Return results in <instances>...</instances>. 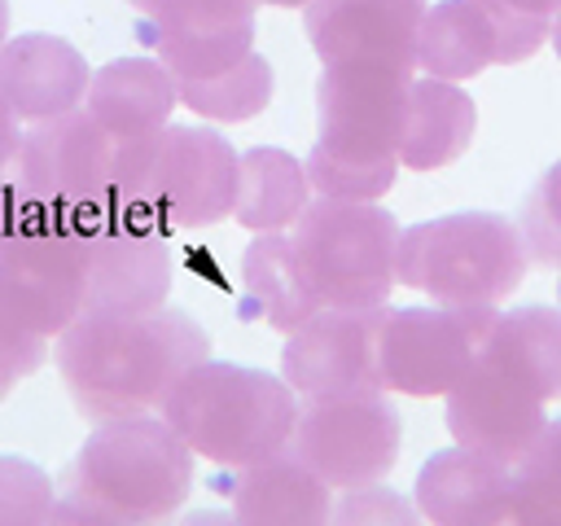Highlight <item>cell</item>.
I'll return each mask as SVG.
<instances>
[{"instance_id":"1","label":"cell","mask_w":561,"mask_h":526,"mask_svg":"<svg viewBox=\"0 0 561 526\" xmlns=\"http://www.w3.org/2000/svg\"><path fill=\"white\" fill-rule=\"evenodd\" d=\"M57 368L88 421L158 412L171 386L210 355V333L184 307L79 311L57 333Z\"/></svg>"},{"instance_id":"2","label":"cell","mask_w":561,"mask_h":526,"mask_svg":"<svg viewBox=\"0 0 561 526\" xmlns=\"http://www.w3.org/2000/svg\"><path fill=\"white\" fill-rule=\"evenodd\" d=\"M193 460L162 412L96 421L61 478L53 522H162L188 500Z\"/></svg>"},{"instance_id":"3","label":"cell","mask_w":561,"mask_h":526,"mask_svg":"<svg viewBox=\"0 0 561 526\" xmlns=\"http://www.w3.org/2000/svg\"><path fill=\"white\" fill-rule=\"evenodd\" d=\"M412 70L377 61L324 66L316 83V145L307 180L324 197L377 202L399 175V132Z\"/></svg>"},{"instance_id":"4","label":"cell","mask_w":561,"mask_h":526,"mask_svg":"<svg viewBox=\"0 0 561 526\" xmlns=\"http://www.w3.org/2000/svg\"><path fill=\"white\" fill-rule=\"evenodd\" d=\"M237 149L215 127L167 123L140 140H118L114 224L188 232L232 215Z\"/></svg>"},{"instance_id":"5","label":"cell","mask_w":561,"mask_h":526,"mask_svg":"<svg viewBox=\"0 0 561 526\" xmlns=\"http://www.w3.org/2000/svg\"><path fill=\"white\" fill-rule=\"evenodd\" d=\"M158 412L188 443L193 456L219 469H241L289 447L298 395L285 377L267 368L206 355L171 386Z\"/></svg>"},{"instance_id":"6","label":"cell","mask_w":561,"mask_h":526,"mask_svg":"<svg viewBox=\"0 0 561 526\" xmlns=\"http://www.w3.org/2000/svg\"><path fill=\"white\" fill-rule=\"evenodd\" d=\"M526 245L495 210H456L399 232L394 285L447 307H500L526 276Z\"/></svg>"},{"instance_id":"7","label":"cell","mask_w":561,"mask_h":526,"mask_svg":"<svg viewBox=\"0 0 561 526\" xmlns=\"http://www.w3.org/2000/svg\"><path fill=\"white\" fill-rule=\"evenodd\" d=\"M9 171L35 210V224H66L83 232L114 224L118 140L83 105L31 123Z\"/></svg>"},{"instance_id":"8","label":"cell","mask_w":561,"mask_h":526,"mask_svg":"<svg viewBox=\"0 0 561 526\" xmlns=\"http://www.w3.org/2000/svg\"><path fill=\"white\" fill-rule=\"evenodd\" d=\"M399 219L377 202L316 193L294 219V259L320 307H377L394 285Z\"/></svg>"},{"instance_id":"9","label":"cell","mask_w":561,"mask_h":526,"mask_svg":"<svg viewBox=\"0 0 561 526\" xmlns=\"http://www.w3.org/2000/svg\"><path fill=\"white\" fill-rule=\"evenodd\" d=\"M399 412L381 386L342 395H302L289 451L311 465L333 491L381 482L399 460Z\"/></svg>"},{"instance_id":"10","label":"cell","mask_w":561,"mask_h":526,"mask_svg":"<svg viewBox=\"0 0 561 526\" xmlns=\"http://www.w3.org/2000/svg\"><path fill=\"white\" fill-rule=\"evenodd\" d=\"M495 307H386L377 329V377L381 390L399 395H447L460 373L478 359Z\"/></svg>"},{"instance_id":"11","label":"cell","mask_w":561,"mask_h":526,"mask_svg":"<svg viewBox=\"0 0 561 526\" xmlns=\"http://www.w3.org/2000/svg\"><path fill=\"white\" fill-rule=\"evenodd\" d=\"M552 18L508 0H438L416 31V66L434 79H473L486 66H517L548 44Z\"/></svg>"},{"instance_id":"12","label":"cell","mask_w":561,"mask_h":526,"mask_svg":"<svg viewBox=\"0 0 561 526\" xmlns=\"http://www.w3.org/2000/svg\"><path fill=\"white\" fill-rule=\"evenodd\" d=\"M83 228L22 224L0 237V307L44 338L83 311Z\"/></svg>"},{"instance_id":"13","label":"cell","mask_w":561,"mask_h":526,"mask_svg":"<svg viewBox=\"0 0 561 526\" xmlns=\"http://www.w3.org/2000/svg\"><path fill=\"white\" fill-rule=\"evenodd\" d=\"M386 302L377 307H320L298 329L285 333L280 377L294 395H342L381 386L377 377V329Z\"/></svg>"},{"instance_id":"14","label":"cell","mask_w":561,"mask_h":526,"mask_svg":"<svg viewBox=\"0 0 561 526\" xmlns=\"http://www.w3.org/2000/svg\"><path fill=\"white\" fill-rule=\"evenodd\" d=\"M543 408L548 403L535 390H526L522 381H513L508 373H500L491 359L478 355L447 390V430L460 447L513 465L548 425Z\"/></svg>"},{"instance_id":"15","label":"cell","mask_w":561,"mask_h":526,"mask_svg":"<svg viewBox=\"0 0 561 526\" xmlns=\"http://www.w3.org/2000/svg\"><path fill=\"white\" fill-rule=\"evenodd\" d=\"M425 9V0H307L302 26L324 66L377 61L416 70V31Z\"/></svg>"},{"instance_id":"16","label":"cell","mask_w":561,"mask_h":526,"mask_svg":"<svg viewBox=\"0 0 561 526\" xmlns=\"http://www.w3.org/2000/svg\"><path fill=\"white\" fill-rule=\"evenodd\" d=\"M83 311H149L162 307L175 281L167 232L136 224H101L83 232Z\"/></svg>"},{"instance_id":"17","label":"cell","mask_w":561,"mask_h":526,"mask_svg":"<svg viewBox=\"0 0 561 526\" xmlns=\"http://www.w3.org/2000/svg\"><path fill=\"white\" fill-rule=\"evenodd\" d=\"M416 513L438 526L513 522V469L473 447H443L416 473Z\"/></svg>"},{"instance_id":"18","label":"cell","mask_w":561,"mask_h":526,"mask_svg":"<svg viewBox=\"0 0 561 526\" xmlns=\"http://www.w3.org/2000/svg\"><path fill=\"white\" fill-rule=\"evenodd\" d=\"M88 83H92V70L83 53L61 35L31 31L0 44V92L22 123H39L83 105Z\"/></svg>"},{"instance_id":"19","label":"cell","mask_w":561,"mask_h":526,"mask_svg":"<svg viewBox=\"0 0 561 526\" xmlns=\"http://www.w3.org/2000/svg\"><path fill=\"white\" fill-rule=\"evenodd\" d=\"M224 491L232 495V517L245 526H267V522L316 526L333 517V487L289 447L232 469Z\"/></svg>"},{"instance_id":"20","label":"cell","mask_w":561,"mask_h":526,"mask_svg":"<svg viewBox=\"0 0 561 526\" xmlns=\"http://www.w3.org/2000/svg\"><path fill=\"white\" fill-rule=\"evenodd\" d=\"M175 101V79L158 57H114L101 70H92L83 110L114 140H140L171 123Z\"/></svg>"},{"instance_id":"21","label":"cell","mask_w":561,"mask_h":526,"mask_svg":"<svg viewBox=\"0 0 561 526\" xmlns=\"http://www.w3.org/2000/svg\"><path fill=\"white\" fill-rule=\"evenodd\" d=\"M478 127L473 96L451 79H412L408 105H403V132H399V167L408 171H438L456 162Z\"/></svg>"},{"instance_id":"22","label":"cell","mask_w":561,"mask_h":526,"mask_svg":"<svg viewBox=\"0 0 561 526\" xmlns=\"http://www.w3.org/2000/svg\"><path fill=\"white\" fill-rule=\"evenodd\" d=\"M500 373L535 390L543 403L561 399V311L557 307H513L495 311L486 342L478 351Z\"/></svg>"},{"instance_id":"23","label":"cell","mask_w":561,"mask_h":526,"mask_svg":"<svg viewBox=\"0 0 561 526\" xmlns=\"http://www.w3.org/2000/svg\"><path fill=\"white\" fill-rule=\"evenodd\" d=\"M311 202V180L307 167L276 149V145H254L237 153V197H232V219L250 232H280L294 228L302 206Z\"/></svg>"},{"instance_id":"24","label":"cell","mask_w":561,"mask_h":526,"mask_svg":"<svg viewBox=\"0 0 561 526\" xmlns=\"http://www.w3.org/2000/svg\"><path fill=\"white\" fill-rule=\"evenodd\" d=\"M241 285H245L250 311L280 333L298 329L311 311H320L316 294L298 272L294 241L285 232H254V241L241 254Z\"/></svg>"},{"instance_id":"25","label":"cell","mask_w":561,"mask_h":526,"mask_svg":"<svg viewBox=\"0 0 561 526\" xmlns=\"http://www.w3.org/2000/svg\"><path fill=\"white\" fill-rule=\"evenodd\" d=\"M272 88H276L272 66L254 48L237 66H228V70H219L210 79H175L180 101L193 114L215 118V123H245V118L263 114V105L272 101Z\"/></svg>"},{"instance_id":"26","label":"cell","mask_w":561,"mask_h":526,"mask_svg":"<svg viewBox=\"0 0 561 526\" xmlns=\"http://www.w3.org/2000/svg\"><path fill=\"white\" fill-rule=\"evenodd\" d=\"M140 39L171 70V79H210L254 48V22L228 31H162L140 22Z\"/></svg>"},{"instance_id":"27","label":"cell","mask_w":561,"mask_h":526,"mask_svg":"<svg viewBox=\"0 0 561 526\" xmlns=\"http://www.w3.org/2000/svg\"><path fill=\"white\" fill-rule=\"evenodd\" d=\"M513 469V522H561V416L548 421Z\"/></svg>"},{"instance_id":"28","label":"cell","mask_w":561,"mask_h":526,"mask_svg":"<svg viewBox=\"0 0 561 526\" xmlns=\"http://www.w3.org/2000/svg\"><path fill=\"white\" fill-rule=\"evenodd\" d=\"M517 232H522L526 259L535 267H561V158L526 193L522 215H517Z\"/></svg>"},{"instance_id":"29","label":"cell","mask_w":561,"mask_h":526,"mask_svg":"<svg viewBox=\"0 0 561 526\" xmlns=\"http://www.w3.org/2000/svg\"><path fill=\"white\" fill-rule=\"evenodd\" d=\"M140 22L162 31H228L259 13V0H127Z\"/></svg>"},{"instance_id":"30","label":"cell","mask_w":561,"mask_h":526,"mask_svg":"<svg viewBox=\"0 0 561 526\" xmlns=\"http://www.w3.org/2000/svg\"><path fill=\"white\" fill-rule=\"evenodd\" d=\"M53 478L22 460V456H0V526H39L53 522Z\"/></svg>"},{"instance_id":"31","label":"cell","mask_w":561,"mask_h":526,"mask_svg":"<svg viewBox=\"0 0 561 526\" xmlns=\"http://www.w3.org/2000/svg\"><path fill=\"white\" fill-rule=\"evenodd\" d=\"M48 355V338L26 329L22 320H13L4 307H0V399L22 381L31 377Z\"/></svg>"},{"instance_id":"32","label":"cell","mask_w":561,"mask_h":526,"mask_svg":"<svg viewBox=\"0 0 561 526\" xmlns=\"http://www.w3.org/2000/svg\"><path fill=\"white\" fill-rule=\"evenodd\" d=\"M421 513H416V504H408L403 495H394V491H386V487H377V482H368V487H351L337 504H333V517L329 522H386V526H408V522H416Z\"/></svg>"},{"instance_id":"33","label":"cell","mask_w":561,"mask_h":526,"mask_svg":"<svg viewBox=\"0 0 561 526\" xmlns=\"http://www.w3.org/2000/svg\"><path fill=\"white\" fill-rule=\"evenodd\" d=\"M22 224H35V210L26 206V197H22L18 180H13V171H0V237H9V232L22 228Z\"/></svg>"},{"instance_id":"34","label":"cell","mask_w":561,"mask_h":526,"mask_svg":"<svg viewBox=\"0 0 561 526\" xmlns=\"http://www.w3.org/2000/svg\"><path fill=\"white\" fill-rule=\"evenodd\" d=\"M22 118L13 114V105L4 101V92H0V171H9L13 167V153H18V140H22V127H18Z\"/></svg>"},{"instance_id":"35","label":"cell","mask_w":561,"mask_h":526,"mask_svg":"<svg viewBox=\"0 0 561 526\" xmlns=\"http://www.w3.org/2000/svg\"><path fill=\"white\" fill-rule=\"evenodd\" d=\"M513 9H526V13H539V18H552L561 9V0H508Z\"/></svg>"},{"instance_id":"36","label":"cell","mask_w":561,"mask_h":526,"mask_svg":"<svg viewBox=\"0 0 561 526\" xmlns=\"http://www.w3.org/2000/svg\"><path fill=\"white\" fill-rule=\"evenodd\" d=\"M548 44L557 48V57H561V9L552 13V31H548Z\"/></svg>"},{"instance_id":"37","label":"cell","mask_w":561,"mask_h":526,"mask_svg":"<svg viewBox=\"0 0 561 526\" xmlns=\"http://www.w3.org/2000/svg\"><path fill=\"white\" fill-rule=\"evenodd\" d=\"M9 39V0H0V44Z\"/></svg>"},{"instance_id":"38","label":"cell","mask_w":561,"mask_h":526,"mask_svg":"<svg viewBox=\"0 0 561 526\" xmlns=\"http://www.w3.org/2000/svg\"><path fill=\"white\" fill-rule=\"evenodd\" d=\"M259 4H276V9H302L307 0H259Z\"/></svg>"},{"instance_id":"39","label":"cell","mask_w":561,"mask_h":526,"mask_svg":"<svg viewBox=\"0 0 561 526\" xmlns=\"http://www.w3.org/2000/svg\"><path fill=\"white\" fill-rule=\"evenodd\" d=\"M557 294H561V285H557Z\"/></svg>"}]
</instances>
